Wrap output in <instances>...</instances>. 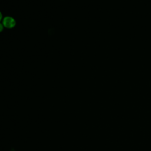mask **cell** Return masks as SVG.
<instances>
[{"label":"cell","instance_id":"1","mask_svg":"<svg viewBox=\"0 0 151 151\" xmlns=\"http://www.w3.org/2000/svg\"><path fill=\"white\" fill-rule=\"evenodd\" d=\"M2 24L4 27L8 29H11L15 27L16 21L13 17L10 16H6L3 18Z\"/></svg>","mask_w":151,"mask_h":151},{"label":"cell","instance_id":"2","mask_svg":"<svg viewBox=\"0 0 151 151\" xmlns=\"http://www.w3.org/2000/svg\"><path fill=\"white\" fill-rule=\"evenodd\" d=\"M4 25H3V24H2V23H1L0 22V32H1L2 31H3V29H4Z\"/></svg>","mask_w":151,"mask_h":151},{"label":"cell","instance_id":"3","mask_svg":"<svg viewBox=\"0 0 151 151\" xmlns=\"http://www.w3.org/2000/svg\"><path fill=\"white\" fill-rule=\"evenodd\" d=\"M3 19V18H2V14L1 13V12L0 11V22Z\"/></svg>","mask_w":151,"mask_h":151}]
</instances>
